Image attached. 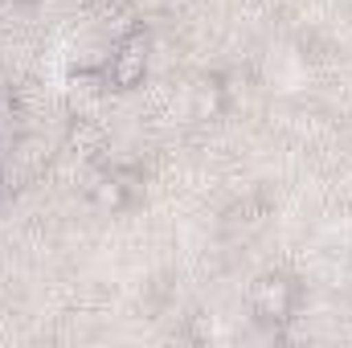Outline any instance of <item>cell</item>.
<instances>
[{
  "label": "cell",
  "instance_id": "obj_2",
  "mask_svg": "<svg viewBox=\"0 0 352 348\" xmlns=\"http://www.w3.org/2000/svg\"><path fill=\"white\" fill-rule=\"evenodd\" d=\"M148 74V41L140 33H131L115 54H111V66H107V83L115 90H131L144 83Z\"/></svg>",
  "mask_w": 352,
  "mask_h": 348
},
{
  "label": "cell",
  "instance_id": "obj_3",
  "mask_svg": "<svg viewBox=\"0 0 352 348\" xmlns=\"http://www.w3.org/2000/svg\"><path fill=\"white\" fill-rule=\"evenodd\" d=\"M87 193H90V201H94L98 209H107V213H115V209H123V205H127V180H123L119 173L90 176Z\"/></svg>",
  "mask_w": 352,
  "mask_h": 348
},
{
  "label": "cell",
  "instance_id": "obj_4",
  "mask_svg": "<svg viewBox=\"0 0 352 348\" xmlns=\"http://www.w3.org/2000/svg\"><path fill=\"white\" fill-rule=\"evenodd\" d=\"M226 107V87L217 83H201L197 94H192V119H217Z\"/></svg>",
  "mask_w": 352,
  "mask_h": 348
},
{
  "label": "cell",
  "instance_id": "obj_6",
  "mask_svg": "<svg viewBox=\"0 0 352 348\" xmlns=\"http://www.w3.org/2000/svg\"><path fill=\"white\" fill-rule=\"evenodd\" d=\"M41 4H58V0H41Z\"/></svg>",
  "mask_w": 352,
  "mask_h": 348
},
{
  "label": "cell",
  "instance_id": "obj_5",
  "mask_svg": "<svg viewBox=\"0 0 352 348\" xmlns=\"http://www.w3.org/2000/svg\"><path fill=\"white\" fill-rule=\"evenodd\" d=\"M213 332H217V320H213V316H197V332H192V336L205 340V336H213Z\"/></svg>",
  "mask_w": 352,
  "mask_h": 348
},
{
  "label": "cell",
  "instance_id": "obj_1",
  "mask_svg": "<svg viewBox=\"0 0 352 348\" xmlns=\"http://www.w3.org/2000/svg\"><path fill=\"white\" fill-rule=\"evenodd\" d=\"M250 303H254V316L266 320V324H283L291 320V307H295V287L291 279L283 274H263L250 291Z\"/></svg>",
  "mask_w": 352,
  "mask_h": 348
},
{
  "label": "cell",
  "instance_id": "obj_7",
  "mask_svg": "<svg viewBox=\"0 0 352 348\" xmlns=\"http://www.w3.org/2000/svg\"><path fill=\"white\" fill-rule=\"evenodd\" d=\"M0 4H8V0H0Z\"/></svg>",
  "mask_w": 352,
  "mask_h": 348
}]
</instances>
